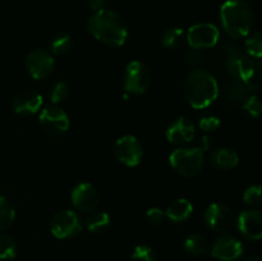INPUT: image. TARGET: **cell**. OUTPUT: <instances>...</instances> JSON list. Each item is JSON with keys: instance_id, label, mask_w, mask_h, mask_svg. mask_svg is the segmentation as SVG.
<instances>
[{"instance_id": "1", "label": "cell", "mask_w": 262, "mask_h": 261, "mask_svg": "<svg viewBox=\"0 0 262 261\" xmlns=\"http://www.w3.org/2000/svg\"><path fill=\"white\" fill-rule=\"evenodd\" d=\"M89 31L96 40L109 46H122L128 37L124 19L112 9L94 12L89 19Z\"/></svg>"}, {"instance_id": "2", "label": "cell", "mask_w": 262, "mask_h": 261, "mask_svg": "<svg viewBox=\"0 0 262 261\" xmlns=\"http://www.w3.org/2000/svg\"><path fill=\"white\" fill-rule=\"evenodd\" d=\"M184 95L194 109H205L210 106L219 95V86L210 72L205 69H194L184 82Z\"/></svg>"}, {"instance_id": "3", "label": "cell", "mask_w": 262, "mask_h": 261, "mask_svg": "<svg viewBox=\"0 0 262 261\" xmlns=\"http://www.w3.org/2000/svg\"><path fill=\"white\" fill-rule=\"evenodd\" d=\"M220 20L230 37H246L253 25L252 9L243 0H227L220 8Z\"/></svg>"}, {"instance_id": "4", "label": "cell", "mask_w": 262, "mask_h": 261, "mask_svg": "<svg viewBox=\"0 0 262 261\" xmlns=\"http://www.w3.org/2000/svg\"><path fill=\"white\" fill-rule=\"evenodd\" d=\"M170 164L181 176L191 178L204 166V151L200 147L178 148L170 155Z\"/></svg>"}, {"instance_id": "5", "label": "cell", "mask_w": 262, "mask_h": 261, "mask_svg": "<svg viewBox=\"0 0 262 261\" xmlns=\"http://www.w3.org/2000/svg\"><path fill=\"white\" fill-rule=\"evenodd\" d=\"M225 66L233 78L245 82L246 84H250L253 79H256V73L258 72L257 63L251 56L243 55L238 50L229 54Z\"/></svg>"}, {"instance_id": "6", "label": "cell", "mask_w": 262, "mask_h": 261, "mask_svg": "<svg viewBox=\"0 0 262 261\" xmlns=\"http://www.w3.org/2000/svg\"><path fill=\"white\" fill-rule=\"evenodd\" d=\"M151 73L147 67L138 60L130 61L125 68L124 90L129 94L140 95L150 87Z\"/></svg>"}, {"instance_id": "7", "label": "cell", "mask_w": 262, "mask_h": 261, "mask_svg": "<svg viewBox=\"0 0 262 261\" xmlns=\"http://www.w3.org/2000/svg\"><path fill=\"white\" fill-rule=\"evenodd\" d=\"M50 230L54 237L59 240L71 238L82 230L81 217L72 210H63L53 216L50 222Z\"/></svg>"}, {"instance_id": "8", "label": "cell", "mask_w": 262, "mask_h": 261, "mask_svg": "<svg viewBox=\"0 0 262 261\" xmlns=\"http://www.w3.org/2000/svg\"><path fill=\"white\" fill-rule=\"evenodd\" d=\"M220 32L217 27L211 23H197L192 26L187 32V41L192 49H209L219 41Z\"/></svg>"}, {"instance_id": "9", "label": "cell", "mask_w": 262, "mask_h": 261, "mask_svg": "<svg viewBox=\"0 0 262 261\" xmlns=\"http://www.w3.org/2000/svg\"><path fill=\"white\" fill-rule=\"evenodd\" d=\"M114 154L124 165L136 166L142 160L143 147L135 136H123L115 142Z\"/></svg>"}, {"instance_id": "10", "label": "cell", "mask_w": 262, "mask_h": 261, "mask_svg": "<svg viewBox=\"0 0 262 261\" xmlns=\"http://www.w3.org/2000/svg\"><path fill=\"white\" fill-rule=\"evenodd\" d=\"M38 123L46 133L58 136L67 132L69 128V117L58 106H48L41 110Z\"/></svg>"}, {"instance_id": "11", "label": "cell", "mask_w": 262, "mask_h": 261, "mask_svg": "<svg viewBox=\"0 0 262 261\" xmlns=\"http://www.w3.org/2000/svg\"><path fill=\"white\" fill-rule=\"evenodd\" d=\"M55 67V60L49 51L37 49L28 54L26 59V69L35 79H43L51 74Z\"/></svg>"}, {"instance_id": "12", "label": "cell", "mask_w": 262, "mask_h": 261, "mask_svg": "<svg viewBox=\"0 0 262 261\" xmlns=\"http://www.w3.org/2000/svg\"><path fill=\"white\" fill-rule=\"evenodd\" d=\"M211 255L217 260L234 261L243 255V245L233 235H220L212 245Z\"/></svg>"}, {"instance_id": "13", "label": "cell", "mask_w": 262, "mask_h": 261, "mask_svg": "<svg viewBox=\"0 0 262 261\" xmlns=\"http://www.w3.org/2000/svg\"><path fill=\"white\" fill-rule=\"evenodd\" d=\"M205 224L215 232H225L233 223V211L224 204H212L204 214Z\"/></svg>"}, {"instance_id": "14", "label": "cell", "mask_w": 262, "mask_h": 261, "mask_svg": "<svg viewBox=\"0 0 262 261\" xmlns=\"http://www.w3.org/2000/svg\"><path fill=\"white\" fill-rule=\"evenodd\" d=\"M71 200L73 206L82 212H91L99 205V193L91 183H81L72 191Z\"/></svg>"}, {"instance_id": "15", "label": "cell", "mask_w": 262, "mask_h": 261, "mask_svg": "<svg viewBox=\"0 0 262 261\" xmlns=\"http://www.w3.org/2000/svg\"><path fill=\"white\" fill-rule=\"evenodd\" d=\"M12 106L19 115L36 114L42 106V96L35 90H22L14 96Z\"/></svg>"}, {"instance_id": "16", "label": "cell", "mask_w": 262, "mask_h": 261, "mask_svg": "<svg viewBox=\"0 0 262 261\" xmlns=\"http://www.w3.org/2000/svg\"><path fill=\"white\" fill-rule=\"evenodd\" d=\"M239 232L246 238L258 241L262 237V212L260 210H246L238 217Z\"/></svg>"}, {"instance_id": "17", "label": "cell", "mask_w": 262, "mask_h": 261, "mask_svg": "<svg viewBox=\"0 0 262 261\" xmlns=\"http://www.w3.org/2000/svg\"><path fill=\"white\" fill-rule=\"evenodd\" d=\"M194 135H196L194 123L187 117L178 118L166 130V138L169 142L177 143V145L191 142L194 138Z\"/></svg>"}, {"instance_id": "18", "label": "cell", "mask_w": 262, "mask_h": 261, "mask_svg": "<svg viewBox=\"0 0 262 261\" xmlns=\"http://www.w3.org/2000/svg\"><path fill=\"white\" fill-rule=\"evenodd\" d=\"M211 163L217 170H230V169L237 166L238 155L232 148H217L211 154Z\"/></svg>"}, {"instance_id": "19", "label": "cell", "mask_w": 262, "mask_h": 261, "mask_svg": "<svg viewBox=\"0 0 262 261\" xmlns=\"http://www.w3.org/2000/svg\"><path fill=\"white\" fill-rule=\"evenodd\" d=\"M193 212V206L186 199L176 200L170 206L166 209L165 216L174 223H182L188 219Z\"/></svg>"}, {"instance_id": "20", "label": "cell", "mask_w": 262, "mask_h": 261, "mask_svg": "<svg viewBox=\"0 0 262 261\" xmlns=\"http://www.w3.org/2000/svg\"><path fill=\"white\" fill-rule=\"evenodd\" d=\"M110 225V216L105 211H91L86 217V228L92 233H101Z\"/></svg>"}, {"instance_id": "21", "label": "cell", "mask_w": 262, "mask_h": 261, "mask_svg": "<svg viewBox=\"0 0 262 261\" xmlns=\"http://www.w3.org/2000/svg\"><path fill=\"white\" fill-rule=\"evenodd\" d=\"M184 248L191 255L201 256L207 251V241L205 240L204 235L193 233L187 237L186 242H184Z\"/></svg>"}, {"instance_id": "22", "label": "cell", "mask_w": 262, "mask_h": 261, "mask_svg": "<svg viewBox=\"0 0 262 261\" xmlns=\"http://www.w3.org/2000/svg\"><path fill=\"white\" fill-rule=\"evenodd\" d=\"M184 40H186V33H184L183 28L179 27L169 28L161 37V42L168 49H178L184 42Z\"/></svg>"}, {"instance_id": "23", "label": "cell", "mask_w": 262, "mask_h": 261, "mask_svg": "<svg viewBox=\"0 0 262 261\" xmlns=\"http://www.w3.org/2000/svg\"><path fill=\"white\" fill-rule=\"evenodd\" d=\"M73 45L71 35L66 32H59L51 38L50 41V48L51 51L56 55H64V54L69 53Z\"/></svg>"}, {"instance_id": "24", "label": "cell", "mask_w": 262, "mask_h": 261, "mask_svg": "<svg viewBox=\"0 0 262 261\" xmlns=\"http://www.w3.org/2000/svg\"><path fill=\"white\" fill-rule=\"evenodd\" d=\"M15 219V210L12 202L5 197L0 196V230L7 229Z\"/></svg>"}, {"instance_id": "25", "label": "cell", "mask_w": 262, "mask_h": 261, "mask_svg": "<svg viewBox=\"0 0 262 261\" xmlns=\"http://www.w3.org/2000/svg\"><path fill=\"white\" fill-rule=\"evenodd\" d=\"M17 255V243L10 235L0 233V260H9Z\"/></svg>"}, {"instance_id": "26", "label": "cell", "mask_w": 262, "mask_h": 261, "mask_svg": "<svg viewBox=\"0 0 262 261\" xmlns=\"http://www.w3.org/2000/svg\"><path fill=\"white\" fill-rule=\"evenodd\" d=\"M246 51L251 58L260 59L262 55V36L260 31H256L252 35L248 36L246 40Z\"/></svg>"}, {"instance_id": "27", "label": "cell", "mask_w": 262, "mask_h": 261, "mask_svg": "<svg viewBox=\"0 0 262 261\" xmlns=\"http://www.w3.org/2000/svg\"><path fill=\"white\" fill-rule=\"evenodd\" d=\"M227 97L230 101H238V100H242L246 97L247 94V86H246L245 82H241L235 79L233 83H230L227 87Z\"/></svg>"}, {"instance_id": "28", "label": "cell", "mask_w": 262, "mask_h": 261, "mask_svg": "<svg viewBox=\"0 0 262 261\" xmlns=\"http://www.w3.org/2000/svg\"><path fill=\"white\" fill-rule=\"evenodd\" d=\"M69 89L66 82H56L50 91V100L53 104H60L68 97Z\"/></svg>"}, {"instance_id": "29", "label": "cell", "mask_w": 262, "mask_h": 261, "mask_svg": "<svg viewBox=\"0 0 262 261\" xmlns=\"http://www.w3.org/2000/svg\"><path fill=\"white\" fill-rule=\"evenodd\" d=\"M132 261H156L155 252L148 246H137L132 253Z\"/></svg>"}, {"instance_id": "30", "label": "cell", "mask_w": 262, "mask_h": 261, "mask_svg": "<svg viewBox=\"0 0 262 261\" xmlns=\"http://www.w3.org/2000/svg\"><path fill=\"white\" fill-rule=\"evenodd\" d=\"M261 188L260 186H251L246 189L243 194V201L250 206H258L261 204Z\"/></svg>"}, {"instance_id": "31", "label": "cell", "mask_w": 262, "mask_h": 261, "mask_svg": "<svg viewBox=\"0 0 262 261\" xmlns=\"http://www.w3.org/2000/svg\"><path fill=\"white\" fill-rule=\"evenodd\" d=\"M243 109L248 113L252 117H258L261 113V102L258 100L257 96H250L247 100H246L245 105H243Z\"/></svg>"}, {"instance_id": "32", "label": "cell", "mask_w": 262, "mask_h": 261, "mask_svg": "<svg viewBox=\"0 0 262 261\" xmlns=\"http://www.w3.org/2000/svg\"><path fill=\"white\" fill-rule=\"evenodd\" d=\"M220 125L219 118L214 117V115H209V117H204L200 120V128L205 132H212V130L217 129Z\"/></svg>"}, {"instance_id": "33", "label": "cell", "mask_w": 262, "mask_h": 261, "mask_svg": "<svg viewBox=\"0 0 262 261\" xmlns=\"http://www.w3.org/2000/svg\"><path fill=\"white\" fill-rule=\"evenodd\" d=\"M146 217H147V220L152 225H159L164 222V219H165L166 216L165 211H163V210L159 209V207H152V209H150L146 212Z\"/></svg>"}, {"instance_id": "34", "label": "cell", "mask_w": 262, "mask_h": 261, "mask_svg": "<svg viewBox=\"0 0 262 261\" xmlns=\"http://www.w3.org/2000/svg\"><path fill=\"white\" fill-rule=\"evenodd\" d=\"M187 61L189 66L196 67L201 64V50L199 49H191L187 51Z\"/></svg>"}, {"instance_id": "35", "label": "cell", "mask_w": 262, "mask_h": 261, "mask_svg": "<svg viewBox=\"0 0 262 261\" xmlns=\"http://www.w3.org/2000/svg\"><path fill=\"white\" fill-rule=\"evenodd\" d=\"M106 2L107 0H87V5H89L90 9L96 12V10L104 9Z\"/></svg>"}, {"instance_id": "36", "label": "cell", "mask_w": 262, "mask_h": 261, "mask_svg": "<svg viewBox=\"0 0 262 261\" xmlns=\"http://www.w3.org/2000/svg\"><path fill=\"white\" fill-rule=\"evenodd\" d=\"M212 145V140L211 138L209 137V136H205V137H202V141H201V150L202 151H206V150H209L210 148V146Z\"/></svg>"}, {"instance_id": "37", "label": "cell", "mask_w": 262, "mask_h": 261, "mask_svg": "<svg viewBox=\"0 0 262 261\" xmlns=\"http://www.w3.org/2000/svg\"><path fill=\"white\" fill-rule=\"evenodd\" d=\"M245 261H261L260 257H257V256H253V257H248L246 258Z\"/></svg>"}]
</instances>
